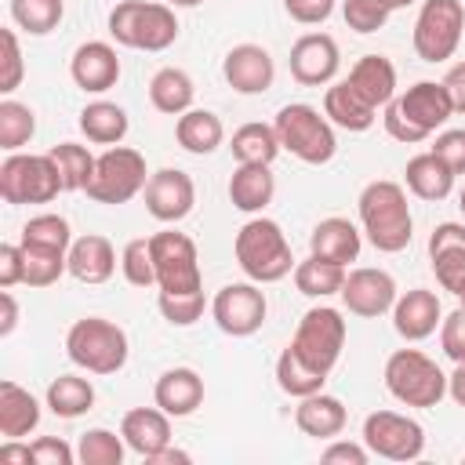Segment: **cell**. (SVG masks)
Here are the masks:
<instances>
[{"instance_id":"obj_47","label":"cell","mask_w":465,"mask_h":465,"mask_svg":"<svg viewBox=\"0 0 465 465\" xmlns=\"http://www.w3.org/2000/svg\"><path fill=\"white\" fill-rule=\"evenodd\" d=\"M341 15H345V25L356 29V33H378L392 11H385L378 0H345L341 4Z\"/></svg>"},{"instance_id":"obj_3","label":"cell","mask_w":465,"mask_h":465,"mask_svg":"<svg viewBox=\"0 0 465 465\" xmlns=\"http://www.w3.org/2000/svg\"><path fill=\"white\" fill-rule=\"evenodd\" d=\"M232 251H236V265L254 283H276L287 272H294V265H298L294 254H291V243H287L283 229L272 218H251V222H243L240 232H236Z\"/></svg>"},{"instance_id":"obj_48","label":"cell","mask_w":465,"mask_h":465,"mask_svg":"<svg viewBox=\"0 0 465 465\" xmlns=\"http://www.w3.org/2000/svg\"><path fill=\"white\" fill-rule=\"evenodd\" d=\"M440 349L447 352V360L465 363V305H458L450 316H443V323H440Z\"/></svg>"},{"instance_id":"obj_62","label":"cell","mask_w":465,"mask_h":465,"mask_svg":"<svg viewBox=\"0 0 465 465\" xmlns=\"http://www.w3.org/2000/svg\"><path fill=\"white\" fill-rule=\"evenodd\" d=\"M458 207H461V214H465V189H461V196H458Z\"/></svg>"},{"instance_id":"obj_20","label":"cell","mask_w":465,"mask_h":465,"mask_svg":"<svg viewBox=\"0 0 465 465\" xmlns=\"http://www.w3.org/2000/svg\"><path fill=\"white\" fill-rule=\"evenodd\" d=\"M222 73H225V84L240 94H262L272 87V76H276V65H272V54L262 47V44H236L225 62H222Z\"/></svg>"},{"instance_id":"obj_2","label":"cell","mask_w":465,"mask_h":465,"mask_svg":"<svg viewBox=\"0 0 465 465\" xmlns=\"http://www.w3.org/2000/svg\"><path fill=\"white\" fill-rule=\"evenodd\" d=\"M356 203H360V225L381 254H396L411 243L414 222H411V203L400 182H389V178L367 182Z\"/></svg>"},{"instance_id":"obj_31","label":"cell","mask_w":465,"mask_h":465,"mask_svg":"<svg viewBox=\"0 0 465 465\" xmlns=\"http://www.w3.org/2000/svg\"><path fill=\"white\" fill-rule=\"evenodd\" d=\"M193 98H196V87H193V76L185 69H174V65H163L153 73L149 80V102L153 109L167 113V116H182L193 109Z\"/></svg>"},{"instance_id":"obj_23","label":"cell","mask_w":465,"mask_h":465,"mask_svg":"<svg viewBox=\"0 0 465 465\" xmlns=\"http://www.w3.org/2000/svg\"><path fill=\"white\" fill-rule=\"evenodd\" d=\"M153 400L171 418H185V414H193L203 403V378L193 367H171V371H163L156 378Z\"/></svg>"},{"instance_id":"obj_44","label":"cell","mask_w":465,"mask_h":465,"mask_svg":"<svg viewBox=\"0 0 465 465\" xmlns=\"http://www.w3.org/2000/svg\"><path fill=\"white\" fill-rule=\"evenodd\" d=\"M120 269H124V280H127L131 287H153V283H156V265H153L149 236H134V240L124 243Z\"/></svg>"},{"instance_id":"obj_25","label":"cell","mask_w":465,"mask_h":465,"mask_svg":"<svg viewBox=\"0 0 465 465\" xmlns=\"http://www.w3.org/2000/svg\"><path fill=\"white\" fill-rule=\"evenodd\" d=\"M363 236L349 218H323L312 232H309V254L334 262V265H349L360 258Z\"/></svg>"},{"instance_id":"obj_13","label":"cell","mask_w":465,"mask_h":465,"mask_svg":"<svg viewBox=\"0 0 465 465\" xmlns=\"http://www.w3.org/2000/svg\"><path fill=\"white\" fill-rule=\"evenodd\" d=\"M363 443L389 461H414L425 450V429L400 411H374L363 418Z\"/></svg>"},{"instance_id":"obj_27","label":"cell","mask_w":465,"mask_h":465,"mask_svg":"<svg viewBox=\"0 0 465 465\" xmlns=\"http://www.w3.org/2000/svg\"><path fill=\"white\" fill-rule=\"evenodd\" d=\"M116 272V251L105 236L87 232L69 247V276L80 283H105Z\"/></svg>"},{"instance_id":"obj_49","label":"cell","mask_w":465,"mask_h":465,"mask_svg":"<svg viewBox=\"0 0 465 465\" xmlns=\"http://www.w3.org/2000/svg\"><path fill=\"white\" fill-rule=\"evenodd\" d=\"M29 458H33V465H73L76 450L58 436H40L29 443Z\"/></svg>"},{"instance_id":"obj_63","label":"cell","mask_w":465,"mask_h":465,"mask_svg":"<svg viewBox=\"0 0 465 465\" xmlns=\"http://www.w3.org/2000/svg\"><path fill=\"white\" fill-rule=\"evenodd\" d=\"M458 298H461V305H465V287H461V294H458Z\"/></svg>"},{"instance_id":"obj_15","label":"cell","mask_w":465,"mask_h":465,"mask_svg":"<svg viewBox=\"0 0 465 465\" xmlns=\"http://www.w3.org/2000/svg\"><path fill=\"white\" fill-rule=\"evenodd\" d=\"M400 291H396V280L385 272V269H352L345 272V283H341V302L352 316H363V320H378L385 312H392Z\"/></svg>"},{"instance_id":"obj_59","label":"cell","mask_w":465,"mask_h":465,"mask_svg":"<svg viewBox=\"0 0 465 465\" xmlns=\"http://www.w3.org/2000/svg\"><path fill=\"white\" fill-rule=\"evenodd\" d=\"M149 461H153V465H167V461H189V454H185V450H174V447L167 443V447H163L160 454H153Z\"/></svg>"},{"instance_id":"obj_22","label":"cell","mask_w":465,"mask_h":465,"mask_svg":"<svg viewBox=\"0 0 465 465\" xmlns=\"http://www.w3.org/2000/svg\"><path fill=\"white\" fill-rule=\"evenodd\" d=\"M120 436L124 443L138 454V458H153L171 443V414L160 407H134L124 414L120 421Z\"/></svg>"},{"instance_id":"obj_11","label":"cell","mask_w":465,"mask_h":465,"mask_svg":"<svg viewBox=\"0 0 465 465\" xmlns=\"http://www.w3.org/2000/svg\"><path fill=\"white\" fill-rule=\"evenodd\" d=\"M465 29V4L461 0H425L414 22V51L421 62H447Z\"/></svg>"},{"instance_id":"obj_54","label":"cell","mask_w":465,"mask_h":465,"mask_svg":"<svg viewBox=\"0 0 465 465\" xmlns=\"http://www.w3.org/2000/svg\"><path fill=\"white\" fill-rule=\"evenodd\" d=\"M367 458H371L367 443H352V440H334L323 450V461L327 465H338V461H345V465H367Z\"/></svg>"},{"instance_id":"obj_17","label":"cell","mask_w":465,"mask_h":465,"mask_svg":"<svg viewBox=\"0 0 465 465\" xmlns=\"http://www.w3.org/2000/svg\"><path fill=\"white\" fill-rule=\"evenodd\" d=\"M338 65H341V54H338V44L334 36L327 33H305L294 40L291 47V76L305 87H323L338 76Z\"/></svg>"},{"instance_id":"obj_35","label":"cell","mask_w":465,"mask_h":465,"mask_svg":"<svg viewBox=\"0 0 465 465\" xmlns=\"http://www.w3.org/2000/svg\"><path fill=\"white\" fill-rule=\"evenodd\" d=\"M229 149H232L236 163H272V160L280 156L283 145H280L272 124H258V120H251V124H243V127L232 131Z\"/></svg>"},{"instance_id":"obj_21","label":"cell","mask_w":465,"mask_h":465,"mask_svg":"<svg viewBox=\"0 0 465 465\" xmlns=\"http://www.w3.org/2000/svg\"><path fill=\"white\" fill-rule=\"evenodd\" d=\"M440 323H443V309H440L436 291L411 287V291L400 294L396 305H392V327H396V334L407 338V341H421V338H429Z\"/></svg>"},{"instance_id":"obj_57","label":"cell","mask_w":465,"mask_h":465,"mask_svg":"<svg viewBox=\"0 0 465 465\" xmlns=\"http://www.w3.org/2000/svg\"><path fill=\"white\" fill-rule=\"evenodd\" d=\"M447 396H450L458 407H465V363H458L454 374H447Z\"/></svg>"},{"instance_id":"obj_10","label":"cell","mask_w":465,"mask_h":465,"mask_svg":"<svg viewBox=\"0 0 465 465\" xmlns=\"http://www.w3.org/2000/svg\"><path fill=\"white\" fill-rule=\"evenodd\" d=\"M149 247H153V265H156V287L160 291H171V294L203 291L200 254H196V243L185 232H178V229L153 232Z\"/></svg>"},{"instance_id":"obj_43","label":"cell","mask_w":465,"mask_h":465,"mask_svg":"<svg viewBox=\"0 0 465 465\" xmlns=\"http://www.w3.org/2000/svg\"><path fill=\"white\" fill-rule=\"evenodd\" d=\"M124 436L109 432V429H87L76 443V461L80 465H120L124 461Z\"/></svg>"},{"instance_id":"obj_9","label":"cell","mask_w":465,"mask_h":465,"mask_svg":"<svg viewBox=\"0 0 465 465\" xmlns=\"http://www.w3.org/2000/svg\"><path fill=\"white\" fill-rule=\"evenodd\" d=\"M62 189V174L51 153H11L0 163V196L7 203H51Z\"/></svg>"},{"instance_id":"obj_41","label":"cell","mask_w":465,"mask_h":465,"mask_svg":"<svg viewBox=\"0 0 465 465\" xmlns=\"http://www.w3.org/2000/svg\"><path fill=\"white\" fill-rule=\"evenodd\" d=\"M33 134H36L33 109L22 105V102H15V98H4L0 102V149L4 153H18Z\"/></svg>"},{"instance_id":"obj_14","label":"cell","mask_w":465,"mask_h":465,"mask_svg":"<svg viewBox=\"0 0 465 465\" xmlns=\"http://www.w3.org/2000/svg\"><path fill=\"white\" fill-rule=\"evenodd\" d=\"M265 312H269V302L254 280L251 283H225L211 302V316H214L218 331L232 334V338L254 334L265 323Z\"/></svg>"},{"instance_id":"obj_28","label":"cell","mask_w":465,"mask_h":465,"mask_svg":"<svg viewBox=\"0 0 465 465\" xmlns=\"http://www.w3.org/2000/svg\"><path fill=\"white\" fill-rule=\"evenodd\" d=\"M294 425L312 440H334L345 429V403L338 396H327L323 389L302 396L294 407Z\"/></svg>"},{"instance_id":"obj_4","label":"cell","mask_w":465,"mask_h":465,"mask_svg":"<svg viewBox=\"0 0 465 465\" xmlns=\"http://www.w3.org/2000/svg\"><path fill=\"white\" fill-rule=\"evenodd\" d=\"M109 36L134 51H167L178 40L174 7L149 0H120L109 11Z\"/></svg>"},{"instance_id":"obj_37","label":"cell","mask_w":465,"mask_h":465,"mask_svg":"<svg viewBox=\"0 0 465 465\" xmlns=\"http://www.w3.org/2000/svg\"><path fill=\"white\" fill-rule=\"evenodd\" d=\"M341 283H345V265L323 262V258H316V254H309L305 262L294 265V287H298L305 298H331V294H341Z\"/></svg>"},{"instance_id":"obj_58","label":"cell","mask_w":465,"mask_h":465,"mask_svg":"<svg viewBox=\"0 0 465 465\" xmlns=\"http://www.w3.org/2000/svg\"><path fill=\"white\" fill-rule=\"evenodd\" d=\"M0 458H4V461H33V458H29V443L18 447L15 440H7V443L0 447Z\"/></svg>"},{"instance_id":"obj_16","label":"cell","mask_w":465,"mask_h":465,"mask_svg":"<svg viewBox=\"0 0 465 465\" xmlns=\"http://www.w3.org/2000/svg\"><path fill=\"white\" fill-rule=\"evenodd\" d=\"M142 193H145V211H149L156 222H163V225L182 222V218L193 211V203H196V185H193V178H189L185 171H178V167H160V171H153Z\"/></svg>"},{"instance_id":"obj_42","label":"cell","mask_w":465,"mask_h":465,"mask_svg":"<svg viewBox=\"0 0 465 465\" xmlns=\"http://www.w3.org/2000/svg\"><path fill=\"white\" fill-rule=\"evenodd\" d=\"M65 15V4L62 0H11V18L18 29L33 33V36H44L51 29H58Z\"/></svg>"},{"instance_id":"obj_8","label":"cell","mask_w":465,"mask_h":465,"mask_svg":"<svg viewBox=\"0 0 465 465\" xmlns=\"http://www.w3.org/2000/svg\"><path fill=\"white\" fill-rule=\"evenodd\" d=\"M145 182H149L145 156L131 145H109L94 160V174L84 185V193L94 203H127L145 189Z\"/></svg>"},{"instance_id":"obj_34","label":"cell","mask_w":465,"mask_h":465,"mask_svg":"<svg viewBox=\"0 0 465 465\" xmlns=\"http://www.w3.org/2000/svg\"><path fill=\"white\" fill-rule=\"evenodd\" d=\"M80 131L94 145H120L127 134V113L116 102H87L80 109Z\"/></svg>"},{"instance_id":"obj_46","label":"cell","mask_w":465,"mask_h":465,"mask_svg":"<svg viewBox=\"0 0 465 465\" xmlns=\"http://www.w3.org/2000/svg\"><path fill=\"white\" fill-rule=\"evenodd\" d=\"M25 251V283L29 287H51L62 280V272H69V254H51V251Z\"/></svg>"},{"instance_id":"obj_32","label":"cell","mask_w":465,"mask_h":465,"mask_svg":"<svg viewBox=\"0 0 465 465\" xmlns=\"http://www.w3.org/2000/svg\"><path fill=\"white\" fill-rule=\"evenodd\" d=\"M323 116H327L334 127H345V131H367V127L374 124L378 109L367 105V102L349 87V80H338V84H331L327 94H323Z\"/></svg>"},{"instance_id":"obj_6","label":"cell","mask_w":465,"mask_h":465,"mask_svg":"<svg viewBox=\"0 0 465 465\" xmlns=\"http://www.w3.org/2000/svg\"><path fill=\"white\" fill-rule=\"evenodd\" d=\"M385 389L403 407H436L447 396V374L421 349H396L385 360Z\"/></svg>"},{"instance_id":"obj_56","label":"cell","mask_w":465,"mask_h":465,"mask_svg":"<svg viewBox=\"0 0 465 465\" xmlns=\"http://www.w3.org/2000/svg\"><path fill=\"white\" fill-rule=\"evenodd\" d=\"M0 305H4V320H0V334L7 338L15 327H18V305H15V294H11V287H4L0 291Z\"/></svg>"},{"instance_id":"obj_26","label":"cell","mask_w":465,"mask_h":465,"mask_svg":"<svg viewBox=\"0 0 465 465\" xmlns=\"http://www.w3.org/2000/svg\"><path fill=\"white\" fill-rule=\"evenodd\" d=\"M349 87L367 102V105H389L396 98V65L385 54H363L349 69Z\"/></svg>"},{"instance_id":"obj_45","label":"cell","mask_w":465,"mask_h":465,"mask_svg":"<svg viewBox=\"0 0 465 465\" xmlns=\"http://www.w3.org/2000/svg\"><path fill=\"white\" fill-rule=\"evenodd\" d=\"M156 305H160V316H163L167 323H174V327H193V323L203 316L207 298H203V291H185V294L160 291Z\"/></svg>"},{"instance_id":"obj_1","label":"cell","mask_w":465,"mask_h":465,"mask_svg":"<svg viewBox=\"0 0 465 465\" xmlns=\"http://www.w3.org/2000/svg\"><path fill=\"white\" fill-rule=\"evenodd\" d=\"M450 116H454V102H450L447 87L436 84V80H418L385 105L381 120H385L389 138H396L403 145H414V142H425Z\"/></svg>"},{"instance_id":"obj_12","label":"cell","mask_w":465,"mask_h":465,"mask_svg":"<svg viewBox=\"0 0 465 465\" xmlns=\"http://www.w3.org/2000/svg\"><path fill=\"white\" fill-rule=\"evenodd\" d=\"M291 349H294L305 363H312L316 371L331 374L334 363L341 360V349H345V320H341V312L331 309V305L309 309V312L298 320V331H294V338H291Z\"/></svg>"},{"instance_id":"obj_18","label":"cell","mask_w":465,"mask_h":465,"mask_svg":"<svg viewBox=\"0 0 465 465\" xmlns=\"http://www.w3.org/2000/svg\"><path fill=\"white\" fill-rule=\"evenodd\" d=\"M69 76L80 91L87 94H102L109 87H116L120 80V58H116V47L105 44V40H87L73 51L69 58Z\"/></svg>"},{"instance_id":"obj_36","label":"cell","mask_w":465,"mask_h":465,"mask_svg":"<svg viewBox=\"0 0 465 465\" xmlns=\"http://www.w3.org/2000/svg\"><path fill=\"white\" fill-rule=\"evenodd\" d=\"M47 407L58 418H80L94 407V385L80 374H58L47 385Z\"/></svg>"},{"instance_id":"obj_61","label":"cell","mask_w":465,"mask_h":465,"mask_svg":"<svg viewBox=\"0 0 465 465\" xmlns=\"http://www.w3.org/2000/svg\"><path fill=\"white\" fill-rule=\"evenodd\" d=\"M163 4H171V7H196V4H203V0H163Z\"/></svg>"},{"instance_id":"obj_55","label":"cell","mask_w":465,"mask_h":465,"mask_svg":"<svg viewBox=\"0 0 465 465\" xmlns=\"http://www.w3.org/2000/svg\"><path fill=\"white\" fill-rule=\"evenodd\" d=\"M443 87H447V94L454 102V113H465V62H458V65L447 69Z\"/></svg>"},{"instance_id":"obj_60","label":"cell","mask_w":465,"mask_h":465,"mask_svg":"<svg viewBox=\"0 0 465 465\" xmlns=\"http://www.w3.org/2000/svg\"><path fill=\"white\" fill-rule=\"evenodd\" d=\"M385 11H400V7H407V4H414V0H378Z\"/></svg>"},{"instance_id":"obj_38","label":"cell","mask_w":465,"mask_h":465,"mask_svg":"<svg viewBox=\"0 0 465 465\" xmlns=\"http://www.w3.org/2000/svg\"><path fill=\"white\" fill-rule=\"evenodd\" d=\"M323 381H327V374L316 371L312 363H305L291 345L280 352V360H276V385H280L287 396H294V400L312 396V392L323 389Z\"/></svg>"},{"instance_id":"obj_30","label":"cell","mask_w":465,"mask_h":465,"mask_svg":"<svg viewBox=\"0 0 465 465\" xmlns=\"http://www.w3.org/2000/svg\"><path fill=\"white\" fill-rule=\"evenodd\" d=\"M40 425V403L18 381H0V436L22 440Z\"/></svg>"},{"instance_id":"obj_53","label":"cell","mask_w":465,"mask_h":465,"mask_svg":"<svg viewBox=\"0 0 465 465\" xmlns=\"http://www.w3.org/2000/svg\"><path fill=\"white\" fill-rule=\"evenodd\" d=\"M283 7H287V15H291L294 22H302V25H320V22L331 18L334 0H283Z\"/></svg>"},{"instance_id":"obj_7","label":"cell","mask_w":465,"mask_h":465,"mask_svg":"<svg viewBox=\"0 0 465 465\" xmlns=\"http://www.w3.org/2000/svg\"><path fill=\"white\" fill-rule=\"evenodd\" d=\"M276 127V138L280 145L298 156L302 163H327L334 153H338V138H334V127L327 116H320V109L305 105V102H291L276 113L272 120Z\"/></svg>"},{"instance_id":"obj_19","label":"cell","mask_w":465,"mask_h":465,"mask_svg":"<svg viewBox=\"0 0 465 465\" xmlns=\"http://www.w3.org/2000/svg\"><path fill=\"white\" fill-rule=\"evenodd\" d=\"M429 262L443 291L461 294L465 287V225L461 222H440L429 236Z\"/></svg>"},{"instance_id":"obj_51","label":"cell","mask_w":465,"mask_h":465,"mask_svg":"<svg viewBox=\"0 0 465 465\" xmlns=\"http://www.w3.org/2000/svg\"><path fill=\"white\" fill-rule=\"evenodd\" d=\"M432 153H436L454 174H465V127H454V131L436 134Z\"/></svg>"},{"instance_id":"obj_33","label":"cell","mask_w":465,"mask_h":465,"mask_svg":"<svg viewBox=\"0 0 465 465\" xmlns=\"http://www.w3.org/2000/svg\"><path fill=\"white\" fill-rule=\"evenodd\" d=\"M174 138L185 153H196V156H207L214 153L222 142H225V127L222 120L211 113V109H189L178 116L174 124Z\"/></svg>"},{"instance_id":"obj_52","label":"cell","mask_w":465,"mask_h":465,"mask_svg":"<svg viewBox=\"0 0 465 465\" xmlns=\"http://www.w3.org/2000/svg\"><path fill=\"white\" fill-rule=\"evenodd\" d=\"M25 283V251L22 243H0V287Z\"/></svg>"},{"instance_id":"obj_40","label":"cell","mask_w":465,"mask_h":465,"mask_svg":"<svg viewBox=\"0 0 465 465\" xmlns=\"http://www.w3.org/2000/svg\"><path fill=\"white\" fill-rule=\"evenodd\" d=\"M51 153V160H54V167H58V174H62V189L65 193H84V185L91 182V174H94V160L98 156H91L84 145H76V142H58V145H51L47 149Z\"/></svg>"},{"instance_id":"obj_29","label":"cell","mask_w":465,"mask_h":465,"mask_svg":"<svg viewBox=\"0 0 465 465\" xmlns=\"http://www.w3.org/2000/svg\"><path fill=\"white\" fill-rule=\"evenodd\" d=\"M403 178H407V189H411L418 200H432V203H436V200H447V196H450L458 174L429 149V153H418V156L407 160Z\"/></svg>"},{"instance_id":"obj_5","label":"cell","mask_w":465,"mask_h":465,"mask_svg":"<svg viewBox=\"0 0 465 465\" xmlns=\"http://www.w3.org/2000/svg\"><path fill=\"white\" fill-rule=\"evenodd\" d=\"M127 334L105 316H84L65 334V356L87 374H116L127 363Z\"/></svg>"},{"instance_id":"obj_24","label":"cell","mask_w":465,"mask_h":465,"mask_svg":"<svg viewBox=\"0 0 465 465\" xmlns=\"http://www.w3.org/2000/svg\"><path fill=\"white\" fill-rule=\"evenodd\" d=\"M272 163H240L229 178V203L243 214H262L276 196Z\"/></svg>"},{"instance_id":"obj_50","label":"cell","mask_w":465,"mask_h":465,"mask_svg":"<svg viewBox=\"0 0 465 465\" xmlns=\"http://www.w3.org/2000/svg\"><path fill=\"white\" fill-rule=\"evenodd\" d=\"M4 40V73H0V91L11 94L18 84H22V47H18V36L15 29H4L0 33Z\"/></svg>"},{"instance_id":"obj_39","label":"cell","mask_w":465,"mask_h":465,"mask_svg":"<svg viewBox=\"0 0 465 465\" xmlns=\"http://www.w3.org/2000/svg\"><path fill=\"white\" fill-rule=\"evenodd\" d=\"M22 247H33V251H51V254H69L73 247V232H69V222L62 214H33L25 225H22Z\"/></svg>"}]
</instances>
